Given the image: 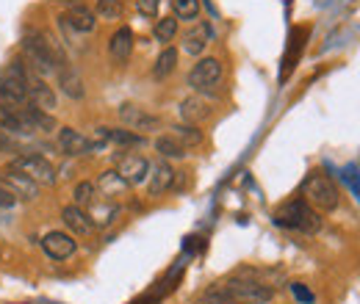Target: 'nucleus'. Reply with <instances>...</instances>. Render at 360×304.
I'll return each instance as SVG.
<instances>
[{
	"instance_id": "obj_30",
	"label": "nucleus",
	"mask_w": 360,
	"mask_h": 304,
	"mask_svg": "<svg viewBox=\"0 0 360 304\" xmlns=\"http://www.w3.org/2000/svg\"><path fill=\"white\" fill-rule=\"evenodd\" d=\"M72 197H75V205L86 211L91 202H97L100 194H97V185H94L91 180H81V183L72 188Z\"/></svg>"
},
{
	"instance_id": "obj_24",
	"label": "nucleus",
	"mask_w": 360,
	"mask_h": 304,
	"mask_svg": "<svg viewBox=\"0 0 360 304\" xmlns=\"http://www.w3.org/2000/svg\"><path fill=\"white\" fill-rule=\"evenodd\" d=\"M178 47H172V44H167L164 50H161V55L155 58V64H153V78L155 81H167L175 70H178Z\"/></svg>"
},
{
	"instance_id": "obj_3",
	"label": "nucleus",
	"mask_w": 360,
	"mask_h": 304,
	"mask_svg": "<svg viewBox=\"0 0 360 304\" xmlns=\"http://www.w3.org/2000/svg\"><path fill=\"white\" fill-rule=\"evenodd\" d=\"M222 78H225V67H222V61L214 58V55H205V58H200V61L191 67L186 84L194 88L197 94L211 97V94H217V88H219V84H222Z\"/></svg>"
},
{
	"instance_id": "obj_8",
	"label": "nucleus",
	"mask_w": 360,
	"mask_h": 304,
	"mask_svg": "<svg viewBox=\"0 0 360 304\" xmlns=\"http://www.w3.org/2000/svg\"><path fill=\"white\" fill-rule=\"evenodd\" d=\"M42 249H45V255L50 260L61 263V260H70L75 255L78 241H75V235H70L64 230H53V232H47L45 238H42Z\"/></svg>"
},
{
	"instance_id": "obj_9",
	"label": "nucleus",
	"mask_w": 360,
	"mask_h": 304,
	"mask_svg": "<svg viewBox=\"0 0 360 304\" xmlns=\"http://www.w3.org/2000/svg\"><path fill=\"white\" fill-rule=\"evenodd\" d=\"M56 141H58V150H61L64 155H70V158L94 155V150H91V138L89 136H84L81 131H75V128H58Z\"/></svg>"
},
{
	"instance_id": "obj_31",
	"label": "nucleus",
	"mask_w": 360,
	"mask_h": 304,
	"mask_svg": "<svg viewBox=\"0 0 360 304\" xmlns=\"http://www.w3.org/2000/svg\"><path fill=\"white\" fill-rule=\"evenodd\" d=\"M202 299L208 304H241L238 299H233L230 293H227L222 285H214V288H208L205 293H202Z\"/></svg>"
},
{
	"instance_id": "obj_25",
	"label": "nucleus",
	"mask_w": 360,
	"mask_h": 304,
	"mask_svg": "<svg viewBox=\"0 0 360 304\" xmlns=\"http://www.w3.org/2000/svg\"><path fill=\"white\" fill-rule=\"evenodd\" d=\"M86 213H89L94 227H108V224H114L117 216H120V205L111 202V199H105V202L100 199V202H91L89 208H86Z\"/></svg>"
},
{
	"instance_id": "obj_20",
	"label": "nucleus",
	"mask_w": 360,
	"mask_h": 304,
	"mask_svg": "<svg viewBox=\"0 0 360 304\" xmlns=\"http://www.w3.org/2000/svg\"><path fill=\"white\" fill-rule=\"evenodd\" d=\"M94 185H97V194L100 197H105V199H117V197H122V194H128V180L122 177V174L117 172V169H108V172H103L97 180H94Z\"/></svg>"
},
{
	"instance_id": "obj_11",
	"label": "nucleus",
	"mask_w": 360,
	"mask_h": 304,
	"mask_svg": "<svg viewBox=\"0 0 360 304\" xmlns=\"http://www.w3.org/2000/svg\"><path fill=\"white\" fill-rule=\"evenodd\" d=\"M31 103L28 97V84L11 78L8 72L0 78V108H25Z\"/></svg>"
},
{
	"instance_id": "obj_12",
	"label": "nucleus",
	"mask_w": 360,
	"mask_h": 304,
	"mask_svg": "<svg viewBox=\"0 0 360 304\" xmlns=\"http://www.w3.org/2000/svg\"><path fill=\"white\" fill-rule=\"evenodd\" d=\"M175 169H172V164L169 161H155V164H150V177H147V194L150 197H161V194H167L172 185H175Z\"/></svg>"
},
{
	"instance_id": "obj_7",
	"label": "nucleus",
	"mask_w": 360,
	"mask_h": 304,
	"mask_svg": "<svg viewBox=\"0 0 360 304\" xmlns=\"http://www.w3.org/2000/svg\"><path fill=\"white\" fill-rule=\"evenodd\" d=\"M117 114H120L122 128L141 133V136L161 131V125H164V122H161V117H155L153 111H147V108H141V105H136V103H122Z\"/></svg>"
},
{
	"instance_id": "obj_22",
	"label": "nucleus",
	"mask_w": 360,
	"mask_h": 304,
	"mask_svg": "<svg viewBox=\"0 0 360 304\" xmlns=\"http://www.w3.org/2000/svg\"><path fill=\"white\" fill-rule=\"evenodd\" d=\"M20 114H22V119L28 122V128H31L34 133H56V131H58L56 117H53V114H47V111L34 108L31 103H28L25 108H20Z\"/></svg>"
},
{
	"instance_id": "obj_2",
	"label": "nucleus",
	"mask_w": 360,
	"mask_h": 304,
	"mask_svg": "<svg viewBox=\"0 0 360 304\" xmlns=\"http://www.w3.org/2000/svg\"><path fill=\"white\" fill-rule=\"evenodd\" d=\"M302 199L319 213H333L341 205V191H338V185L333 183L330 174L314 169L302 180Z\"/></svg>"
},
{
	"instance_id": "obj_10",
	"label": "nucleus",
	"mask_w": 360,
	"mask_h": 304,
	"mask_svg": "<svg viewBox=\"0 0 360 304\" xmlns=\"http://www.w3.org/2000/svg\"><path fill=\"white\" fill-rule=\"evenodd\" d=\"M0 183H3L8 191H14V197H17V199L31 202V199H37V197H39V183H34L28 174L17 172V169H11V166L0 172Z\"/></svg>"
},
{
	"instance_id": "obj_17",
	"label": "nucleus",
	"mask_w": 360,
	"mask_h": 304,
	"mask_svg": "<svg viewBox=\"0 0 360 304\" xmlns=\"http://www.w3.org/2000/svg\"><path fill=\"white\" fill-rule=\"evenodd\" d=\"M75 34H91L94 28H97V17H94V11H91L89 6H84V3H72L70 6V11L61 17Z\"/></svg>"
},
{
	"instance_id": "obj_18",
	"label": "nucleus",
	"mask_w": 360,
	"mask_h": 304,
	"mask_svg": "<svg viewBox=\"0 0 360 304\" xmlns=\"http://www.w3.org/2000/svg\"><path fill=\"white\" fill-rule=\"evenodd\" d=\"M134 31L128 28V25H122V28H117L114 34H111V39H108V55H111V61H117V64H125L128 58H131V53H134Z\"/></svg>"
},
{
	"instance_id": "obj_14",
	"label": "nucleus",
	"mask_w": 360,
	"mask_h": 304,
	"mask_svg": "<svg viewBox=\"0 0 360 304\" xmlns=\"http://www.w3.org/2000/svg\"><path fill=\"white\" fill-rule=\"evenodd\" d=\"M214 42V28H211V22H197L194 28H188L186 34H183V53L186 55H202L205 50H208V44Z\"/></svg>"
},
{
	"instance_id": "obj_1",
	"label": "nucleus",
	"mask_w": 360,
	"mask_h": 304,
	"mask_svg": "<svg viewBox=\"0 0 360 304\" xmlns=\"http://www.w3.org/2000/svg\"><path fill=\"white\" fill-rule=\"evenodd\" d=\"M274 224L283 227V230L300 232V235H316V232H321L324 218H321V213L314 211L302 197H297V199L283 202V205L274 211Z\"/></svg>"
},
{
	"instance_id": "obj_33",
	"label": "nucleus",
	"mask_w": 360,
	"mask_h": 304,
	"mask_svg": "<svg viewBox=\"0 0 360 304\" xmlns=\"http://www.w3.org/2000/svg\"><path fill=\"white\" fill-rule=\"evenodd\" d=\"M158 8H161V0H136V11L147 20L158 17Z\"/></svg>"
},
{
	"instance_id": "obj_15",
	"label": "nucleus",
	"mask_w": 360,
	"mask_h": 304,
	"mask_svg": "<svg viewBox=\"0 0 360 304\" xmlns=\"http://www.w3.org/2000/svg\"><path fill=\"white\" fill-rule=\"evenodd\" d=\"M28 97H31V105L39 108V111L53 114V111L58 108V97H56V91L47 86L45 78H39V75H34V72H31V81H28Z\"/></svg>"
},
{
	"instance_id": "obj_23",
	"label": "nucleus",
	"mask_w": 360,
	"mask_h": 304,
	"mask_svg": "<svg viewBox=\"0 0 360 304\" xmlns=\"http://www.w3.org/2000/svg\"><path fill=\"white\" fill-rule=\"evenodd\" d=\"M153 150L164 158V161H183L186 155H188V150L180 144L178 138L172 136V133H164V136H155V141H153Z\"/></svg>"
},
{
	"instance_id": "obj_6",
	"label": "nucleus",
	"mask_w": 360,
	"mask_h": 304,
	"mask_svg": "<svg viewBox=\"0 0 360 304\" xmlns=\"http://www.w3.org/2000/svg\"><path fill=\"white\" fill-rule=\"evenodd\" d=\"M11 169L28 174V177H31L34 183H39V185H56V166H53L47 158L37 155V152L14 155V158H11Z\"/></svg>"
},
{
	"instance_id": "obj_19",
	"label": "nucleus",
	"mask_w": 360,
	"mask_h": 304,
	"mask_svg": "<svg viewBox=\"0 0 360 304\" xmlns=\"http://www.w3.org/2000/svg\"><path fill=\"white\" fill-rule=\"evenodd\" d=\"M61 221H64V227H67L70 235H81V238H84V235H91V230H94L89 213H86L84 208H78L75 202L61 211Z\"/></svg>"
},
{
	"instance_id": "obj_16",
	"label": "nucleus",
	"mask_w": 360,
	"mask_h": 304,
	"mask_svg": "<svg viewBox=\"0 0 360 304\" xmlns=\"http://www.w3.org/2000/svg\"><path fill=\"white\" fill-rule=\"evenodd\" d=\"M56 81H58V88H61L64 97H70V100H84V97H86L84 78L78 75L75 67H70V64L58 67V70H56Z\"/></svg>"
},
{
	"instance_id": "obj_13",
	"label": "nucleus",
	"mask_w": 360,
	"mask_h": 304,
	"mask_svg": "<svg viewBox=\"0 0 360 304\" xmlns=\"http://www.w3.org/2000/svg\"><path fill=\"white\" fill-rule=\"evenodd\" d=\"M117 172L128 180V185H141L150 177V161L144 155H120Z\"/></svg>"
},
{
	"instance_id": "obj_32",
	"label": "nucleus",
	"mask_w": 360,
	"mask_h": 304,
	"mask_svg": "<svg viewBox=\"0 0 360 304\" xmlns=\"http://www.w3.org/2000/svg\"><path fill=\"white\" fill-rule=\"evenodd\" d=\"M0 150L3 152H20L22 147H20V138L14 136V133H8L3 125H0Z\"/></svg>"
},
{
	"instance_id": "obj_27",
	"label": "nucleus",
	"mask_w": 360,
	"mask_h": 304,
	"mask_svg": "<svg viewBox=\"0 0 360 304\" xmlns=\"http://www.w3.org/2000/svg\"><path fill=\"white\" fill-rule=\"evenodd\" d=\"M153 37H155V42L161 44H169L175 37H178V20H175V14L172 17H161V20H155V25H153Z\"/></svg>"
},
{
	"instance_id": "obj_26",
	"label": "nucleus",
	"mask_w": 360,
	"mask_h": 304,
	"mask_svg": "<svg viewBox=\"0 0 360 304\" xmlns=\"http://www.w3.org/2000/svg\"><path fill=\"white\" fill-rule=\"evenodd\" d=\"M125 14V3L122 0H94V17L105 20V22H117Z\"/></svg>"
},
{
	"instance_id": "obj_29",
	"label": "nucleus",
	"mask_w": 360,
	"mask_h": 304,
	"mask_svg": "<svg viewBox=\"0 0 360 304\" xmlns=\"http://www.w3.org/2000/svg\"><path fill=\"white\" fill-rule=\"evenodd\" d=\"M178 22H197L200 20V0H172Z\"/></svg>"
},
{
	"instance_id": "obj_35",
	"label": "nucleus",
	"mask_w": 360,
	"mask_h": 304,
	"mask_svg": "<svg viewBox=\"0 0 360 304\" xmlns=\"http://www.w3.org/2000/svg\"><path fill=\"white\" fill-rule=\"evenodd\" d=\"M344 177H347L349 188L355 191V197H358V202H360V172L355 169V166H347V169H344Z\"/></svg>"
},
{
	"instance_id": "obj_34",
	"label": "nucleus",
	"mask_w": 360,
	"mask_h": 304,
	"mask_svg": "<svg viewBox=\"0 0 360 304\" xmlns=\"http://www.w3.org/2000/svg\"><path fill=\"white\" fill-rule=\"evenodd\" d=\"M17 202H20V199L14 197V191H8V188L0 183V211H11Z\"/></svg>"
},
{
	"instance_id": "obj_21",
	"label": "nucleus",
	"mask_w": 360,
	"mask_h": 304,
	"mask_svg": "<svg viewBox=\"0 0 360 304\" xmlns=\"http://www.w3.org/2000/svg\"><path fill=\"white\" fill-rule=\"evenodd\" d=\"M180 119L186 122V125H200V122H205L208 117H211V105L200 97V94H191V97H186L183 103H180Z\"/></svg>"
},
{
	"instance_id": "obj_36",
	"label": "nucleus",
	"mask_w": 360,
	"mask_h": 304,
	"mask_svg": "<svg viewBox=\"0 0 360 304\" xmlns=\"http://www.w3.org/2000/svg\"><path fill=\"white\" fill-rule=\"evenodd\" d=\"M291 291H294V296L300 299V302H314V296H311V291H305L300 282L297 285H291Z\"/></svg>"
},
{
	"instance_id": "obj_38",
	"label": "nucleus",
	"mask_w": 360,
	"mask_h": 304,
	"mask_svg": "<svg viewBox=\"0 0 360 304\" xmlns=\"http://www.w3.org/2000/svg\"><path fill=\"white\" fill-rule=\"evenodd\" d=\"M0 155H3V150H0Z\"/></svg>"
},
{
	"instance_id": "obj_28",
	"label": "nucleus",
	"mask_w": 360,
	"mask_h": 304,
	"mask_svg": "<svg viewBox=\"0 0 360 304\" xmlns=\"http://www.w3.org/2000/svg\"><path fill=\"white\" fill-rule=\"evenodd\" d=\"M172 136L178 138L186 150H191V147H200V144H202V133H200L197 125H186V122L172 125Z\"/></svg>"
},
{
	"instance_id": "obj_37",
	"label": "nucleus",
	"mask_w": 360,
	"mask_h": 304,
	"mask_svg": "<svg viewBox=\"0 0 360 304\" xmlns=\"http://www.w3.org/2000/svg\"><path fill=\"white\" fill-rule=\"evenodd\" d=\"M194 304H208V302H205V299H202V296H200V299H197V302H194Z\"/></svg>"
},
{
	"instance_id": "obj_4",
	"label": "nucleus",
	"mask_w": 360,
	"mask_h": 304,
	"mask_svg": "<svg viewBox=\"0 0 360 304\" xmlns=\"http://www.w3.org/2000/svg\"><path fill=\"white\" fill-rule=\"evenodd\" d=\"M22 61H25L28 70H31L34 75H39V78H50V75H56V70H58V58H56V55L50 53V47L39 39V34L22 39Z\"/></svg>"
},
{
	"instance_id": "obj_5",
	"label": "nucleus",
	"mask_w": 360,
	"mask_h": 304,
	"mask_svg": "<svg viewBox=\"0 0 360 304\" xmlns=\"http://www.w3.org/2000/svg\"><path fill=\"white\" fill-rule=\"evenodd\" d=\"M222 288L241 304H269L274 299L271 285L252 277H230L227 282H222Z\"/></svg>"
}]
</instances>
